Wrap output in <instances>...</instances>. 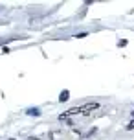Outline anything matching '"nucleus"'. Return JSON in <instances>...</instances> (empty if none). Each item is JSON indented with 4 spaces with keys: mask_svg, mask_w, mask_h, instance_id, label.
<instances>
[{
    "mask_svg": "<svg viewBox=\"0 0 134 140\" xmlns=\"http://www.w3.org/2000/svg\"><path fill=\"white\" fill-rule=\"evenodd\" d=\"M79 112H85V111H92V109H97V103H88V105H83V107H77Z\"/></svg>",
    "mask_w": 134,
    "mask_h": 140,
    "instance_id": "1",
    "label": "nucleus"
},
{
    "mask_svg": "<svg viewBox=\"0 0 134 140\" xmlns=\"http://www.w3.org/2000/svg\"><path fill=\"white\" fill-rule=\"evenodd\" d=\"M66 96H68V92H63V94H61V101H64V100H68Z\"/></svg>",
    "mask_w": 134,
    "mask_h": 140,
    "instance_id": "2",
    "label": "nucleus"
}]
</instances>
